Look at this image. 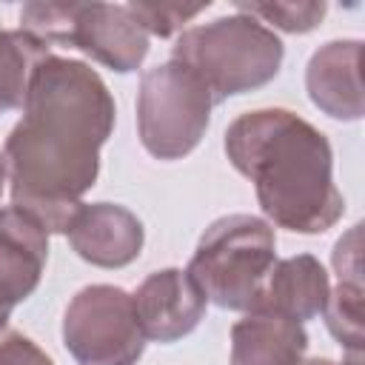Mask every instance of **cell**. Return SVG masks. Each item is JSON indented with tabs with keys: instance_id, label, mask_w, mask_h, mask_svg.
<instances>
[{
	"instance_id": "1",
	"label": "cell",
	"mask_w": 365,
	"mask_h": 365,
	"mask_svg": "<svg viewBox=\"0 0 365 365\" xmlns=\"http://www.w3.org/2000/svg\"><path fill=\"white\" fill-rule=\"evenodd\" d=\"M117 106L103 77L83 60L46 57L29 83L23 117L3 145L11 205L48 234H66L100 174V148Z\"/></svg>"
},
{
	"instance_id": "2",
	"label": "cell",
	"mask_w": 365,
	"mask_h": 365,
	"mask_svg": "<svg viewBox=\"0 0 365 365\" xmlns=\"http://www.w3.org/2000/svg\"><path fill=\"white\" fill-rule=\"evenodd\" d=\"M231 165L254 182L262 214L297 234H325L345 214L328 137L288 108H257L225 128Z\"/></svg>"
},
{
	"instance_id": "3",
	"label": "cell",
	"mask_w": 365,
	"mask_h": 365,
	"mask_svg": "<svg viewBox=\"0 0 365 365\" xmlns=\"http://www.w3.org/2000/svg\"><path fill=\"white\" fill-rule=\"evenodd\" d=\"M282 57V40L240 11L185 29L171 48V60L211 91L214 106L268 86L279 74Z\"/></svg>"
},
{
	"instance_id": "4",
	"label": "cell",
	"mask_w": 365,
	"mask_h": 365,
	"mask_svg": "<svg viewBox=\"0 0 365 365\" xmlns=\"http://www.w3.org/2000/svg\"><path fill=\"white\" fill-rule=\"evenodd\" d=\"M277 262V237L268 220L228 214L214 220L188 262V277L208 302L225 311H254Z\"/></svg>"
},
{
	"instance_id": "5",
	"label": "cell",
	"mask_w": 365,
	"mask_h": 365,
	"mask_svg": "<svg viewBox=\"0 0 365 365\" xmlns=\"http://www.w3.org/2000/svg\"><path fill=\"white\" fill-rule=\"evenodd\" d=\"M20 29L46 46L80 48L100 66L128 74L148 57V34L128 6L117 3H26Z\"/></svg>"
},
{
	"instance_id": "6",
	"label": "cell",
	"mask_w": 365,
	"mask_h": 365,
	"mask_svg": "<svg viewBox=\"0 0 365 365\" xmlns=\"http://www.w3.org/2000/svg\"><path fill=\"white\" fill-rule=\"evenodd\" d=\"M214 97L180 63H157L143 71L137 88V134L157 160L188 157L208 131Z\"/></svg>"
},
{
	"instance_id": "7",
	"label": "cell",
	"mask_w": 365,
	"mask_h": 365,
	"mask_svg": "<svg viewBox=\"0 0 365 365\" xmlns=\"http://www.w3.org/2000/svg\"><path fill=\"white\" fill-rule=\"evenodd\" d=\"M145 342L134 299L117 285H86L66 305L63 345L77 365H137Z\"/></svg>"
},
{
	"instance_id": "8",
	"label": "cell",
	"mask_w": 365,
	"mask_h": 365,
	"mask_svg": "<svg viewBox=\"0 0 365 365\" xmlns=\"http://www.w3.org/2000/svg\"><path fill=\"white\" fill-rule=\"evenodd\" d=\"M137 322L151 342H177L188 336L205 317V294L182 268H160L148 274L131 294Z\"/></svg>"
},
{
	"instance_id": "9",
	"label": "cell",
	"mask_w": 365,
	"mask_h": 365,
	"mask_svg": "<svg viewBox=\"0 0 365 365\" xmlns=\"http://www.w3.org/2000/svg\"><path fill=\"white\" fill-rule=\"evenodd\" d=\"M66 237L80 259L97 268H125L140 257L145 228L125 205L83 202L71 217Z\"/></svg>"
},
{
	"instance_id": "10",
	"label": "cell",
	"mask_w": 365,
	"mask_h": 365,
	"mask_svg": "<svg viewBox=\"0 0 365 365\" xmlns=\"http://www.w3.org/2000/svg\"><path fill=\"white\" fill-rule=\"evenodd\" d=\"M48 262V231L23 208H0V308L29 299Z\"/></svg>"
},
{
	"instance_id": "11",
	"label": "cell",
	"mask_w": 365,
	"mask_h": 365,
	"mask_svg": "<svg viewBox=\"0 0 365 365\" xmlns=\"http://www.w3.org/2000/svg\"><path fill=\"white\" fill-rule=\"evenodd\" d=\"M359 60H362L359 40H331L319 46L305 66L308 97L331 120L354 123L365 114Z\"/></svg>"
},
{
	"instance_id": "12",
	"label": "cell",
	"mask_w": 365,
	"mask_h": 365,
	"mask_svg": "<svg viewBox=\"0 0 365 365\" xmlns=\"http://www.w3.org/2000/svg\"><path fill=\"white\" fill-rule=\"evenodd\" d=\"M308 351L302 322L274 311H248L231 325V365H299Z\"/></svg>"
},
{
	"instance_id": "13",
	"label": "cell",
	"mask_w": 365,
	"mask_h": 365,
	"mask_svg": "<svg viewBox=\"0 0 365 365\" xmlns=\"http://www.w3.org/2000/svg\"><path fill=\"white\" fill-rule=\"evenodd\" d=\"M328 294L331 279L325 265L314 254H297L274 262L257 308L282 314L297 322H308L325 311Z\"/></svg>"
},
{
	"instance_id": "14",
	"label": "cell",
	"mask_w": 365,
	"mask_h": 365,
	"mask_svg": "<svg viewBox=\"0 0 365 365\" xmlns=\"http://www.w3.org/2000/svg\"><path fill=\"white\" fill-rule=\"evenodd\" d=\"M51 57V46L23 29L0 26V114L23 108L34 68Z\"/></svg>"
},
{
	"instance_id": "15",
	"label": "cell",
	"mask_w": 365,
	"mask_h": 365,
	"mask_svg": "<svg viewBox=\"0 0 365 365\" xmlns=\"http://www.w3.org/2000/svg\"><path fill=\"white\" fill-rule=\"evenodd\" d=\"M362 279H339L336 288L328 294L325 302V325L334 334V339L345 348L348 359L345 362H362Z\"/></svg>"
},
{
	"instance_id": "16",
	"label": "cell",
	"mask_w": 365,
	"mask_h": 365,
	"mask_svg": "<svg viewBox=\"0 0 365 365\" xmlns=\"http://www.w3.org/2000/svg\"><path fill=\"white\" fill-rule=\"evenodd\" d=\"M240 14L259 20L265 29H279L288 34H308L314 31L328 11L322 0H268V3H234Z\"/></svg>"
},
{
	"instance_id": "17",
	"label": "cell",
	"mask_w": 365,
	"mask_h": 365,
	"mask_svg": "<svg viewBox=\"0 0 365 365\" xmlns=\"http://www.w3.org/2000/svg\"><path fill=\"white\" fill-rule=\"evenodd\" d=\"M131 9V14L137 17V23L143 26V31L151 37H171V34H182V26L191 23L197 14H202L211 3H194V6H185V3H145V0H131L125 3Z\"/></svg>"
},
{
	"instance_id": "18",
	"label": "cell",
	"mask_w": 365,
	"mask_h": 365,
	"mask_svg": "<svg viewBox=\"0 0 365 365\" xmlns=\"http://www.w3.org/2000/svg\"><path fill=\"white\" fill-rule=\"evenodd\" d=\"M0 365H54V362L46 351L37 348V342L6 325L0 331Z\"/></svg>"
},
{
	"instance_id": "19",
	"label": "cell",
	"mask_w": 365,
	"mask_h": 365,
	"mask_svg": "<svg viewBox=\"0 0 365 365\" xmlns=\"http://www.w3.org/2000/svg\"><path fill=\"white\" fill-rule=\"evenodd\" d=\"M299 365H362V362H334L328 356H311V359H302Z\"/></svg>"
},
{
	"instance_id": "20",
	"label": "cell",
	"mask_w": 365,
	"mask_h": 365,
	"mask_svg": "<svg viewBox=\"0 0 365 365\" xmlns=\"http://www.w3.org/2000/svg\"><path fill=\"white\" fill-rule=\"evenodd\" d=\"M6 182H9V174H6V160H3V154H0V197H3Z\"/></svg>"
}]
</instances>
